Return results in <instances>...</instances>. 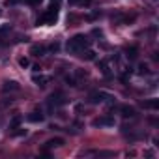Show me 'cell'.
Here are the masks:
<instances>
[{
	"mask_svg": "<svg viewBox=\"0 0 159 159\" xmlns=\"http://www.w3.org/2000/svg\"><path fill=\"white\" fill-rule=\"evenodd\" d=\"M86 45H88L86 36L77 34L75 38H71V39L67 41V51H69V52H79V51H84V47H86Z\"/></svg>",
	"mask_w": 159,
	"mask_h": 159,
	"instance_id": "1",
	"label": "cell"
},
{
	"mask_svg": "<svg viewBox=\"0 0 159 159\" xmlns=\"http://www.w3.org/2000/svg\"><path fill=\"white\" fill-rule=\"evenodd\" d=\"M26 118H28V122H32V124H39V122H43V120H45V116H43V112H41V111H32Z\"/></svg>",
	"mask_w": 159,
	"mask_h": 159,
	"instance_id": "5",
	"label": "cell"
},
{
	"mask_svg": "<svg viewBox=\"0 0 159 159\" xmlns=\"http://www.w3.org/2000/svg\"><path fill=\"white\" fill-rule=\"evenodd\" d=\"M71 4H75V6H86V4H90L92 0H69Z\"/></svg>",
	"mask_w": 159,
	"mask_h": 159,
	"instance_id": "13",
	"label": "cell"
},
{
	"mask_svg": "<svg viewBox=\"0 0 159 159\" xmlns=\"http://www.w3.org/2000/svg\"><path fill=\"white\" fill-rule=\"evenodd\" d=\"M114 98L111 96V94H107V92H94V94H90V101L92 103H109V101H112Z\"/></svg>",
	"mask_w": 159,
	"mask_h": 159,
	"instance_id": "3",
	"label": "cell"
},
{
	"mask_svg": "<svg viewBox=\"0 0 159 159\" xmlns=\"http://www.w3.org/2000/svg\"><path fill=\"white\" fill-rule=\"evenodd\" d=\"M142 107L144 109H159V99H146V101H142Z\"/></svg>",
	"mask_w": 159,
	"mask_h": 159,
	"instance_id": "11",
	"label": "cell"
},
{
	"mask_svg": "<svg viewBox=\"0 0 159 159\" xmlns=\"http://www.w3.org/2000/svg\"><path fill=\"white\" fill-rule=\"evenodd\" d=\"M58 49H60V45H58V43H52V45L49 47V51H52V52H56Z\"/></svg>",
	"mask_w": 159,
	"mask_h": 159,
	"instance_id": "19",
	"label": "cell"
},
{
	"mask_svg": "<svg viewBox=\"0 0 159 159\" xmlns=\"http://www.w3.org/2000/svg\"><path fill=\"white\" fill-rule=\"evenodd\" d=\"M58 19V10L56 8H49L39 19H38V25H54Z\"/></svg>",
	"mask_w": 159,
	"mask_h": 159,
	"instance_id": "2",
	"label": "cell"
},
{
	"mask_svg": "<svg viewBox=\"0 0 159 159\" xmlns=\"http://www.w3.org/2000/svg\"><path fill=\"white\" fill-rule=\"evenodd\" d=\"M32 81H34L38 86H45V84L49 83V77H45V75H34Z\"/></svg>",
	"mask_w": 159,
	"mask_h": 159,
	"instance_id": "10",
	"label": "cell"
},
{
	"mask_svg": "<svg viewBox=\"0 0 159 159\" xmlns=\"http://www.w3.org/2000/svg\"><path fill=\"white\" fill-rule=\"evenodd\" d=\"M49 103H51V107H56V105H64V103H66V99H64V94H60V92L52 94V96H51V99H49Z\"/></svg>",
	"mask_w": 159,
	"mask_h": 159,
	"instance_id": "6",
	"label": "cell"
},
{
	"mask_svg": "<svg viewBox=\"0 0 159 159\" xmlns=\"http://www.w3.org/2000/svg\"><path fill=\"white\" fill-rule=\"evenodd\" d=\"M58 146H64V139H60V137L51 139V140L45 142V150H49V148H58Z\"/></svg>",
	"mask_w": 159,
	"mask_h": 159,
	"instance_id": "8",
	"label": "cell"
},
{
	"mask_svg": "<svg viewBox=\"0 0 159 159\" xmlns=\"http://www.w3.org/2000/svg\"><path fill=\"white\" fill-rule=\"evenodd\" d=\"M58 6H60V0H51V8H56L58 10Z\"/></svg>",
	"mask_w": 159,
	"mask_h": 159,
	"instance_id": "20",
	"label": "cell"
},
{
	"mask_svg": "<svg viewBox=\"0 0 159 159\" xmlns=\"http://www.w3.org/2000/svg\"><path fill=\"white\" fill-rule=\"evenodd\" d=\"M120 112H122L124 118H133V116H137V111H135V107H131V105H122V107H120Z\"/></svg>",
	"mask_w": 159,
	"mask_h": 159,
	"instance_id": "4",
	"label": "cell"
},
{
	"mask_svg": "<svg viewBox=\"0 0 159 159\" xmlns=\"http://www.w3.org/2000/svg\"><path fill=\"white\" fill-rule=\"evenodd\" d=\"M83 56H84L86 60H94V58H96V52H94V51H86Z\"/></svg>",
	"mask_w": 159,
	"mask_h": 159,
	"instance_id": "15",
	"label": "cell"
},
{
	"mask_svg": "<svg viewBox=\"0 0 159 159\" xmlns=\"http://www.w3.org/2000/svg\"><path fill=\"white\" fill-rule=\"evenodd\" d=\"M139 69H140V73H142V75H144V73H148V67H146V66H144V64H142V66H140V67H139Z\"/></svg>",
	"mask_w": 159,
	"mask_h": 159,
	"instance_id": "22",
	"label": "cell"
},
{
	"mask_svg": "<svg viewBox=\"0 0 159 159\" xmlns=\"http://www.w3.org/2000/svg\"><path fill=\"white\" fill-rule=\"evenodd\" d=\"M26 2H28V4H39L41 0H26Z\"/></svg>",
	"mask_w": 159,
	"mask_h": 159,
	"instance_id": "23",
	"label": "cell"
},
{
	"mask_svg": "<svg viewBox=\"0 0 159 159\" xmlns=\"http://www.w3.org/2000/svg\"><path fill=\"white\" fill-rule=\"evenodd\" d=\"M21 120H23V116H19V114H17V116H15V118L11 120V127H13V129H15V127H19V124H21Z\"/></svg>",
	"mask_w": 159,
	"mask_h": 159,
	"instance_id": "14",
	"label": "cell"
},
{
	"mask_svg": "<svg viewBox=\"0 0 159 159\" xmlns=\"http://www.w3.org/2000/svg\"><path fill=\"white\" fill-rule=\"evenodd\" d=\"M19 90V84L15 81H6L2 84V92H17Z\"/></svg>",
	"mask_w": 159,
	"mask_h": 159,
	"instance_id": "7",
	"label": "cell"
},
{
	"mask_svg": "<svg viewBox=\"0 0 159 159\" xmlns=\"http://www.w3.org/2000/svg\"><path fill=\"white\" fill-rule=\"evenodd\" d=\"M43 52H45V49H43L41 45H34V47H32V54H36V56H41Z\"/></svg>",
	"mask_w": 159,
	"mask_h": 159,
	"instance_id": "12",
	"label": "cell"
},
{
	"mask_svg": "<svg viewBox=\"0 0 159 159\" xmlns=\"http://www.w3.org/2000/svg\"><path fill=\"white\" fill-rule=\"evenodd\" d=\"M17 2H21V0H6L8 6H13V4H17Z\"/></svg>",
	"mask_w": 159,
	"mask_h": 159,
	"instance_id": "21",
	"label": "cell"
},
{
	"mask_svg": "<svg viewBox=\"0 0 159 159\" xmlns=\"http://www.w3.org/2000/svg\"><path fill=\"white\" fill-rule=\"evenodd\" d=\"M112 124H114V120L111 116H103V118L94 120V125H112Z\"/></svg>",
	"mask_w": 159,
	"mask_h": 159,
	"instance_id": "9",
	"label": "cell"
},
{
	"mask_svg": "<svg viewBox=\"0 0 159 159\" xmlns=\"http://www.w3.org/2000/svg\"><path fill=\"white\" fill-rule=\"evenodd\" d=\"M127 56L129 58H135L137 56V49H127Z\"/></svg>",
	"mask_w": 159,
	"mask_h": 159,
	"instance_id": "18",
	"label": "cell"
},
{
	"mask_svg": "<svg viewBox=\"0 0 159 159\" xmlns=\"http://www.w3.org/2000/svg\"><path fill=\"white\" fill-rule=\"evenodd\" d=\"M19 66L21 67H28L30 66V60L28 58H19Z\"/></svg>",
	"mask_w": 159,
	"mask_h": 159,
	"instance_id": "16",
	"label": "cell"
},
{
	"mask_svg": "<svg viewBox=\"0 0 159 159\" xmlns=\"http://www.w3.org/2000/svg\"><path fill=\"white\" fill-rule=\"evenodd\" d=\"M99 157H112L114 155V152H96Z\"/></svg>",
	"mask_w": 159,
	"mask_h": 159,
	"instance_id": "17",
	"label": "cell"
}]
</instances>
